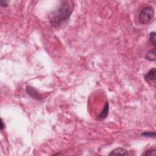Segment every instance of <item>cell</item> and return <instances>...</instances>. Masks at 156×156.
I'll return each mask as SVG.
<instances>
[{
	"instance_id": "obj_1",
	"label": "cell",
	"mask_w": 156,
	"mask_h": 156,
	"mask_svg": "<svg viewBox=\"0 0 156 156\" xmlns=\"http://www.w3.org/2000/svg\"><path fill=\"white\" fill-rule=\"evenodd\" d=\"M72 14V9L67 2H61L58 9L51 14L49 22L53 27H59L67 21Z\"/></svg>"
},
{
	"instance_id": "obj_2",
	"label": "cell",
	"mask_w": 156,
	"mask_h": 156,
	"mask_svg": "<svg viewBox=\"0 0 156 156\" xmlns=\"http://www.w3.org/2000/svg\"><path fill=\"white\" fill-rule=\"evenodd\" d=\"M154 16V9L151 6H146L141 9L138 15V21L142 25L149 23Z\"/></svg>"
},
{
	"instance_id": "obj_3",
	"label": "cell",
	"mask_w": 156,
	"mask_h": 156,
	"mask_svg": "<svg viewBox=\"0 0 156 156\" xmlns=\"http://www.w3.org/2000/svg\"><path fill=\"white\" fill-rule=\"evenodd\" d=\"M26 91L30 96H31L32 98L35 99L41 100L43 99V96H41V95L34 88L31 86H27Z\"/></svg>"
},
{
	"instance_id": "obj_4",
	"label": "cell",
	"mask_w": 156,
	"mask_h": 156,
	"mask_svg": "<svg viewBox=\"0 0 156 156\" xmlns=\"http://www.w3.org/2000/svg\"><path fill=\"white\" fill-rule=\"evenodd\" d=\"M109 155H123V156H127L129 155V153L126 149L122 148H118L117 149H114L109 154Z\"/></svg>"
},
{
	"instance_id": "obj_5",
	"label": "cell",
	"mask_w": 156,
	"mask_h": 156,
	"mask_svg": "<svg viewBox=\"0 0 156 156\" xmlns=\"http://www.w3.org/2000/svg\"><path fill=\"white\" fill-rule=\"evenodd\" d=\"M109 111V103L107 102L106 103L105 107H104L102 111L97 116V119L99 120L105 119L108 115Z\"/></svg>"
},
{
	"instance_id": "obj_6",
	"label": "cell",
	"mask_w": 156,
	"mask_h": 156,
	"mask_svg": "<svg viewBox=\"0 0 156 156\" xmlns=\"http://www.w3.org/2000/svg\"><path fill=\"white\" fill-rule=\"evenodd\" d=\"M155 74L156 70L155 68H151L145 75H144V79L147 82H151L154 81L155 79Z\"/></svg>"
},
{
	"instance_id": "obj_7",
	"label": "cell",
	"mask_w": 156,
	"mask_h": 156,
	"mask_svg": "<svg viewBox=\"0 0 156 156\" xmlns=\"http://www.w3.org/2000/svg\"><path fill=\"white\" fill-rule=\"evenodd\" d=\"M145 59L151 62H155L156 61V49L155 48L149 50L145 55Z\"/></svg>"
},
{
	"instance_id": "obj_8",
	"label": "cell",
	"mask_w": 156,
	"mask_h": 156,
	"mask_svg": "<svg viewBox=\"0 0 156 156\" xmlns=\"http://www.w3.org/2000/svg\"><path fill=\"white\" fill-rule=\"evenodd\" d=\"M149 41L154 46H156V33H155V32L152 31L150 33Z\"/></svg>"
},
{
	"instance_id": "obj_9",
	"label": "cell",
	"mask_w": 156,
	"mask_h": 156,
	"mask_svg": "<svg viewBox=\"0 0 156 156\" xmlns=\"http://www.w3.org/2000/svg\"><path fill=\"white\" fill-rule=\"evenodd\" d=\"M141 135L144 137H155V132L154 131H145L141 134Z\"/></svg>"
},
{
	"instance_id": "obj_10",
	"label": "cell",
	"mask_w": 156,
	"mask_h": 156,
	"mask_svg": "<svg viewBox=\"0 0 156 156\" xmlns=\"http://www.w3.org/2000/svg\"><path fill=\"white\" fill-rule=\"evenodd\" d=\"M143 155H156V149H151L146 151L143 154Z\"/></svg>"
},
{
	"instance_id": "obj_11",
	"label": "cell",
	"mask_w": 156,
	"mask_h": 156,
	"mask_svg": "<svg viewBox=\"0 0 156 156\" xmlns=\"http://www.w3.org/2000/svg\"><path fill=\"white\" fill-rule=\"evenodd\" d=\"M0 5H1L2 7H6V6H8V4L7 2L3 1V0H2V1L0 2Z\"/></svg>"
},
{
	"instance_id": "obj_12",
	"label": "cell",
	"mask_w": 156,
	"mask_h": 156,
	"mask_svg": "<svg viewBox=\"0 0 156 156\" xmlns=\"http://www.w3.org/2000/svg\"><path fill=\"white\" fill-rule=\"evenodd\" d=\"M5 128V124H4V122L3 121V120H2V126H1V129H2V131L3 130V129Z\"/></svg>"
}]
</instances>
